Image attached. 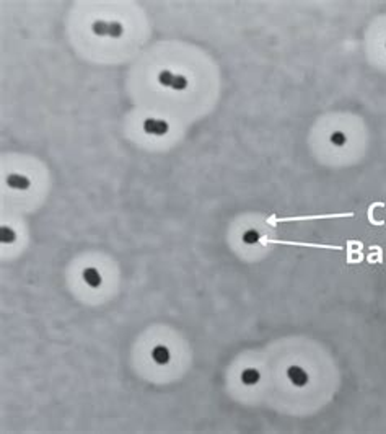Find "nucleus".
<instances>
[{
  "mask_svg": "<svg viewBox=\"0 0 386 434\" xmlns=\"http://www.w3.org/2000/svg\"><path fill=\"white\" fill-rule=\"evenodd\" d=\"M91 31L93 34L99 36V38H121L124 34V26L119 22H105V20H96L91 23Z\"/></svg>",
  "mask_w": 386,
  "mask_h": 434,
  "instance_id": "obj_1",
  "label": "nucleus"
},
{
  "mask_svg": "<svg viewBox=\"0 0 386 434\" xmlns=\"http://www.w3.org/2000/svg\"><path fill=\"white\" fill-rule=\"evenodd\" d=\"M158 84L161 87H167L171 90H176V91H182L186 90L189 82L185 76H181V73H173L171 70H161L158 73Z\"/></svg>",
  "mask_w": 386,
  "mask_h": 434,
  "instance_id": "obj_2",
  "label": "nucleus"
},
{
  "mask_svg": "<svg viewBox=\"0 0 386 434\" xmlns=\"http://www.w3.org/2000/svg\"><path fill=\"white\" fill-rule=\"evenodd\" d=\"M286 374H287L289 382L293 387H297V389H303V387H307L308 382H310V375H308V372L301 366H297V364L289 366Z\"/></svg>",
  "mask_w": 386,
  "mask_h": 434,
  "instance_id": "obj_3",
  "label": "nucleus"
},
{
  "mask_svg": "<svg viewBox=\"0 0 386 434\" xmlns=\"http://www.w3.org/2000/svg\"><path fill=\"white\" fill-rule=\"evenodd\" d=\"M142 127L144 133L149 136H165L170 131V124L165 119H158V118H147Z\"/></svg>",
  "mask_w": 386,
  "mask_h": 434,
  "instance_id": "obj_4",
  "label": "nucleus"
},
{
  "mask_svg": "<svg viewBox=\"0 0 386 434\" xmlns=\"http://www.w3.org/2000/svg\"><path fill=\"white\" fill-rule=\"evenodd\" d=\"M7 184L10 186L12 190H16V191H25V190H28L31 186V181L28 177H25V175H20V173H10L7 177Z\"/></svg>",
  "mask_w": 386,
  "mask_h": 434,
  "instance_id": "obj_5",
  "label": "nucleus"
},
{
  "mask_svg": "<svg viewBox=\"0 0 386 434\" xmlns=\"http://www.w3.org/2000/svg\"><path fill=\"white\" fill-rule=\"evenodd\" d=\"M82 278H84V282L91 289H96L103 282V278H101L99 271L96 268H85L84 273H82Z\"/></svg>",
  "mask_w": 386,
  "mask_h": 434,
  "instance_id": "obj_6",
  "label": "nucleus"
},
{
  "mask_svg": "<svg viewBox=\"0 0 386 434\" xmlns=\"http://www.w3.org/2000/svg\"><path fill=\"white\" fill-rule=\"evenodd\" d=\"M152 359H153L155 364H158V366H167V364L171 361V353H170V349H168L167 346L157 345V346L152 349Z\"/></svg>",
  "mask_w": 386,
  "mask_h": 434,
  "instance_id": "obj_7",
  "label": "nucleus"
},
{
  "mask_svg": "<svg viewBox=\"0 0 386 434\" xmlns=\"http://www.w3.org/2000/svg\"><path fill=\"white\" fill-rule=\"evenodd\" d=\"M240 379H241V382H243L245 385L253 387V385H256V384H259V381H261V372L257 371V369H254V367H246V369H243V372H241Z\"/></svg>",
  "mask_w": 386,
  "mask_h": 434,
  "instance_id": "obj_8",
  "label": "nucleus"
},
{
  "mask_svg": "<svg viewBox=\"0 0 386 434\" xmlns=\"http://www.w3.org/2000/svg\"><path fill=\"white\" fill-rule=\"evenodd\" d=\"M241 240H243L245 245H256V243H259L261 234L257 232V230H254V229H250V230H246V232L241 235Z\"/></svg>",
  "mask_w": 386,
  "mask_h": 434,
  "instance_id": "obj_9",
  "label": "nucleus"
},
{
  "mask_svg": "<svg viewBox=\"0 0 386 434\" xmlns=\"http://www.w3.org/2000/svg\"><path fill=\"white\" fill-rule=\"evenodd\" d=\"M15 240H16V232H15L13 229L5 227V225L0 229V242L8 245V243H13Z\"/></svg>",
  "mask_w": 386,
  "mask_h": 434,
  "instance_id": "obj_10",
  "label": "nucleus"
},
{
  "mask_svg": "<svg viewBox=\"0 0 386 434\" xmlns=\"http://www.w3.org/2000/svg\"><path fill=\"white\" fill-rule=\"evenodd\" d=\"M329 142L334 147H344L347 144V136L342 131H334L329 136Z\"/></svg>",
  "mask_w": 386,
  "mask_h": 434,
  "instance_id": "obj_11",
  "label": "nucleus"
},
{
  "mask_svg": "<svg viewBox=\"0 0 386 434\" xmlns=\"http://www.w3.org/2000/svg\"><path fill=\"white\" fill-rule=\"evenodd\" d=\"M384 48H386V44H384Z\"/></svg>",
  "mask_w": 386,
  "mask_h": 434,
  "instance_id": "obj_12",
  "label": "nucleus"
}]
</instances>
